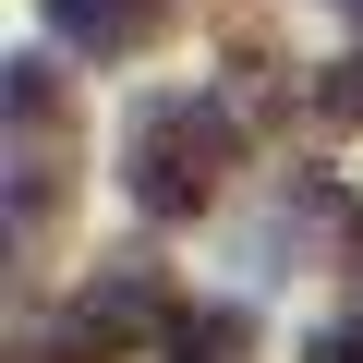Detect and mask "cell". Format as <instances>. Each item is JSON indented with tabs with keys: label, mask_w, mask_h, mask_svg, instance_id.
I'll return each mask as SVG.
<instances>
[{
	"label": "cell",
	"mask_w": 363,
	"mask_h": 363,
	"mask_svg": "<svg viewBox=\"0 0 363 363\" xmlns=\"http://www.w3.org/2000/svg\"><path fill=\"white\" fill-rule=\"evenodd\" d=\"M339 267H363V194L339 206Z\"/></svg>",
	"instance_id": "cell-6"
},
{
	"label": "cell",
	"mask_w": 363,
	"mask_h": 363,
	"mask_svg": "<svg viewBox=\"0 0 363 363\" xmlns=\"http://www.w3.org/2000/svg\"><path fill=\"white\" fill-rule=\"evenodd\" d=\"M85 315H109L121 339H133V327H157V339L182 327V303H169V267H157V255H97V279H85Z\"/></svg>",
	"instance_id": "cell-3"
},
{
	"label": "cell",
	"mask_w": 363,
	"mask_h": 363,
	"mask_svg": "<svg viewBox=\"0 0 363 363\" xmlns=\"http://www.w3.org/2000/svg\"><path fill=\"white\" fill-rule=\"evenodd\" d=\"M121 194H133V218H157V230H182V218H206L218 194H230V109L218 97H145L133 121H121Z\"/></svg>",
	"instance_id": "cell-1"
},
{
	"label": "cell",
	"mask_w": 363,
	"mask_h": 363,
	"mask_svg": "<svg viewBox=\"0 0 363 363\" xmlns=\"http://www.w3.org/2000/svg\"><path fill=\"white\" fill-rule=\"evenodd\" d=\"M169 363H267V339H255V315H242V303H182Z\"/></svg>",
	"instance_id": "cell-4"
},
{
	"label": "cell",
	"mask_w": 363,
	"mask_h": 363,
	"mask_svg": "<svg viewBox=\"0 0 363 363\" xmlns=\"http://www.w3.org/2000/svg\"><path fill=\"white\" fill-rule=\"evenodd\" d=\"M37 13H49V37L85 49V61H145V49L182 25V0H37Z\"/></svg>",
	"instance_id": "cell-2"
},
{
	"label": "cell",
	"mask_w": 363,
	"mask_h": 363,
	"mask_svg": "<svg viewBox=\"0 0 363 363\" xmlns=\"http://www.w3.org/2000/svg\"><path fill=\"white\" fill-rule=\"evenodd\" d=\"M339 13H363V0H339Z\"/></svg>",
	"instance_id": "cell-7"
},
{
	"label": "cell",
	"mask_w": 363,
	"mask_h": 363,
	"mask_svg": "<svg viewBox=\"0 0 363 363\" xmlns=\"http://www.w3.org/2000/svg\"><path fill=\"white\" fill-rule=\"evenodd\" d=\"M303 363H363V315H339V327H315V339H303Z\"/></svg>",
	"instance_id": "cell-5"
}]
</instances>
